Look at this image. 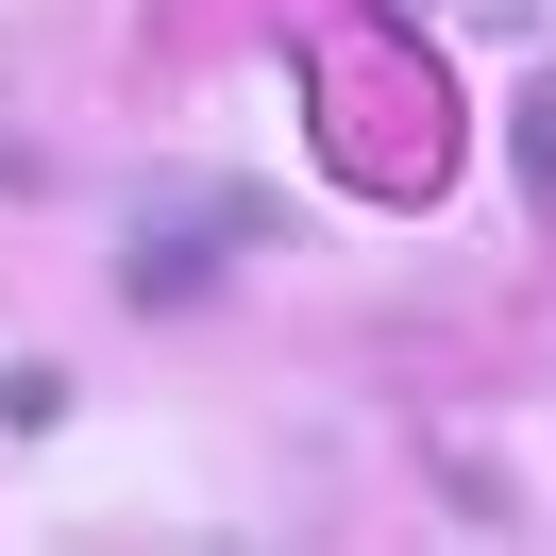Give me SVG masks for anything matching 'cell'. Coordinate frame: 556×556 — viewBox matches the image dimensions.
Returning a JSON list of instances; mask_svg holds the SVG:
<instances>
[{
  "mask_svg": "<svg viewBox=\"0 0 556 556\" xmlns=\"http://www.w3.org/2000/svg\"><path fill=\"white\" fill-rule=\"evenodd\" d=\"M237 237H253L237 186H152V203H136V253H118V287H136V304H203V270H219Z\"/></svg>",
  "mask_w": 556,
  "mask_h": 556,
  "instance_id": "cell-1",
  "label": "cell"
}]
</instances>
